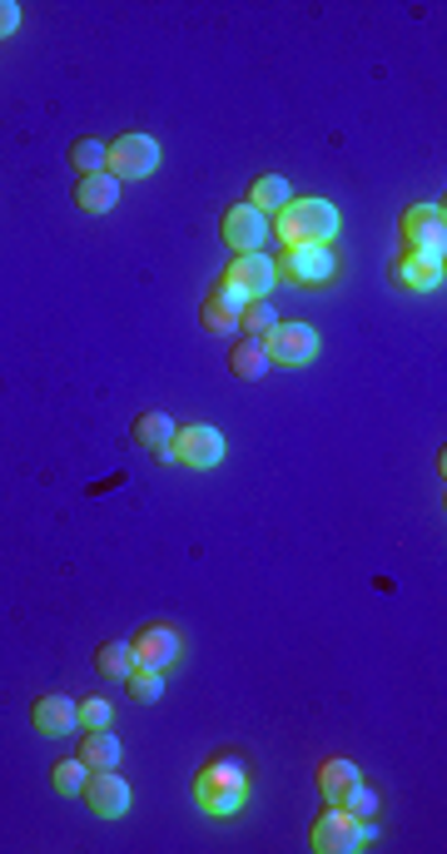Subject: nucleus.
Masks as SVG:
<instances>
[{
  "mask_svg": "<svg viewBox=\"0 0 447 854\" xmlns=\"http://www.w3.org/2000/svg\"><path fill=\"white\" fill-rule=\"evenodd\" d=\"M268 234L278 238V248H298V244H333L338 234V209L328 199H288L274 218Z\"/></svg>",
  "mask_w": 447,
  "mask_h": 854,
  "instance_id": "obj_1",
  "label": "nucleus"
},
{
  "mask_svg": "<svg viewBox=\"0 0 447 854\" xmlns=\"http://www.w3.org/2000/svg\"><path fill=\"white\" fill-rule=\"evenodd\" d=\"M169 462L209 472V467L224 462V433L214 423H179L174 437H169Z\"/></svg>",
  "mask_w": 447,
  "mask_h": 854,
  "instance_id": "obj_2",
  "label": "nucleus"
},
{
  "mask_svg": "<svg viewBox=\"0 0 447 854\" xmlns=\"http://www.w3.org/2000/svg\"><path fill=\"white\" fill-rule=\"evenodd\" d=\"M278 264V278L294 288H323L338 278V258L328 244H298V248H284V258H274Z\"/></svg>",
  "mask_w": 447,
  "mask_h": 854,
  "instance_id": "obj_3",
  "label": "nucleus"
},
{
  "mask_svg": "<svg viewBox=\"0 0 447 854\" xmlns=\"http://www.w3.org/2000/svg\"><path fill=\"white\" fill-rule=\"evenodd\" d=\"M155 169H159V145L149 135H119L105 145V174L119 179V184L149 179Z\"/></svg>",
  "mask_w": 447,
  "mask_h": 854,
  "instance_id": "obj_4",
  "label": "nucleus"
},
{
  "mask_svg": "<svg viewBox=\"0 0 447 854\" xmlns=\"http://www.w3.org/2000/svg\"><path fill=\"white\" fill-rule=\"evenodd\" d=\"M407 238V254L413 258H433L443 264L447 258V228H443V204H413L403 218H397Z\"/></svg>",
  "mask_w": 447,
  "mask_h": 854,
  "instance_id": "obj_5",
  "label": "nucleus"
},
{
  "mask_svg": "<svg viewBox=\"0 0 447 854\" xmlns=\"http://www.w3.org/2000/svg\"><path fill=\"white\" fill-rule=\"evenodd\" d=\"M258 343H264L268 363H278V367H304L318 353V333L308 323H274Z\"/></svg>",
  "mask_w": 447,
  "mask_h": 854,
  "instance_id": "obj_6",
  "label": "nucleus"
},
{
  "mask_svg": "<svg viewBox=\"0 0 447 854\" xmlns=\"http://www.w3.org/2000/svg\"><path fill=\"white\" fill-rule=\"evenodd\" d=\"M219 234H224V244L234 248V254H254V248L268 244V214H258L254 204H228L224 218H219Z\"/></svg>",
  "mask_w": 447,
  "mask_h": 854,
  "instance_id": "obj_7",
  "label": "nucleus"
},
{
  "mask_svg": "<svg viewBox=\"0 0 447 854\" xmlns=\"http://www.w3.org/2000/svg\"><path fill=\"white\" fill-rule=\"evenodd\" d=\"M308 844H313L318 854H353L358 850V820L343 810V804H328V810L313 814Z\"/></svg>",
  "mask_w": 447,
  "mask_h": 854,
  "instance_id": "obj_8",
  "label": "nucleus"
},
{
  "mask_svg": "<svg viewBox=\"0 0 447 854\" xmlns=\"http://www.w3.org/2000/svg\"><path fill=\"white\" fill-rule=\"evenodd\" d=\"M129 645H135V665H149V671H169V665L179 661V651H184L179 631H174V626H164V621L139 626Z\"/></svg>",
  "mask_w": 447,
  "mask_h": 854,
  "instance_id": "obj_9",
  "label": "nucleus"
},
{
  "mask_svg": "<svg viewBox=\"0 0 447 854\" xmlns=\"http://www.w3.org/2000/svg\"><path fill=\"white\" fill-rule=\"evenodd\" d=\"M224 278L244 288V298L254 303V298H268V288L278 284V264L264 254V248H254V254H234V258H228Z\"/></svg>",
  "mask_w": 447,
  "mask_h": 854,
  "instance_id": "obj_10",
  "label": "nucleus"
},
{
  "mask_svg": "<svg viewBox=\"0 0 447 854\" xmlns=\"http://www.w3.org/2000/svg\"><path fill=\"white\" fill-rule=\"evenodd\" d=\"M79 794H85V804L99 814V820H119V814L129 810V784L119 770H89V780Z\"/></svg>",
  "mask_w": 447,
  "mask_h": 854,
  "instance_id": "obj_11",
  "label": "nucleus"
},
{
  "mask_svg": "<svg viewBox=\"0 0 447 854\" xmlns=\"http://www.w3.org/2000/svg\"><path fill=\"white\" fill-rule=\"evenodd\" d=\"M30 725L40 735H50V740H65V735L79 730V701H70V695H40L30 705Z\"/></svg>",
  "mask_w": 447,
  "mask_h": 854,
  "instance_id": "obj_12",
  "label": "nucleus"
},
{
  "mask_svg": "<svg viewBox=\"0 0 447 854\" xmlns=\"http://www.w3.org/2000/svg\"><path fill=\"white\" fill-rule=\"evenodd\" d=\"M214 790H248V765L238 755H214V760L199 765L194 775V804Z\"/></svg>",
  "mask_w": 447,
  "mask_h": 854,
  "instance_id": "obj_13",
  "label": "nucleus"
},
{
  "mask_svg": "<svg viewBox=\"0 0 447 854\" xmlns=\"http://www.w3.org/2000/svg\"><path fill=\"white\" fill-rule=\"evenodd\" d=\"M174 417L169 413H159V407H149V413H139L135 417V427H129V437H135L139 447H145L155 462H169V437H174Z\"/></svg>",
  "mask_w": 447,
  "mask_h": 854,
  "instance_id": "obj_14",
  "label": "nucleus"
},
{
  "mask_svg": "<svg viewBox=\"0 0 447 854\" xmlns=\"http://www.w3.org/2000/svg\"><path fill=\"white\" fill-rule=\"evenodd\" d=\"M115 204H119V179H109V174H79L75 179L79 214H109Z\"/></svg>",
  "mask_w": 447,
  "mask_h": 854,
  "instance_id": "obj_15",
  "label": "nucleus"
},
{
  "mask_svg": "<svg viewBox=\"0 0 447 854\" xmlns=\"http://www.w3.org/2000/svg\"><path fill=\"white\" fill-rule=\"evenodd\" d=\"M79 760H85V770H119V755H125V745H119V735L109 730H85L79 735Z\"/></svg>",
  "mask_w": 447,
  "mask_h": 854,
  "instance_id": "obj_16",
  "label": "nucleus"
},
{
  "mask_svg": "<svg viewBox=\"0 0 447 854\" xmlns=\"http://www.w3.org/2000/svg\"><path fill=\"white\" fill-rule=\"evenodd\" d=\"M393 284L413 288V293H433V288H443V264H433V258L403 254V258L393 264Z\"/></svg>",
  "mask_w": 447,
  "mask_h": 854,
  "instance_id": "obj_17",
  "label": "nucleus"
},
{
  "mask_svg": "<svg viewBox=\"0 0 447 854\" xmlns=\"http://www.w3.org/2000/svg\"><path fill=\"white\" fill-rule=\"evenodd\" d=\"M228 373L238 377V383H258V377L268 373V353L258 338H238L234 348H228Z\"/></svg>",
  "mask_w": 447,
  "mask_h": 854,
  "instance_id": "obj_18",
  "label": "nucleus"
},
{
  "mask_svg": "<svg viewBox=\"0 0 447 854\" xmlns=\"http://www.w3.org/2000/svg\"><path fill=\"white\" fill-rule=\"evenodd\" d=\"M288 199H294V184H288L284 174H258L254 184H248V204H254L258 214H268V218H274Z\"/></svg>",
  "mask_w": 447,
  "mask_h": 854,
  "instance_id": "obj_19",
  "label": "nucleus"
},
{
  "mask_svg": "<svg viewBox=\"0 0 447 854\" xmlns=\"http://www.w3.org/2000/svg\"><path fill=\"white\" fill-rule=\"evenodd\" d=\"M313 780H318V790H323V800H328V804H338V794H343L353 780H363V775H358V765H353V760H323V765H318Z\"/></svg>",
  "mask_w": 447,
  "mask_h": 854,
  "instance_id": "obj_20",
  "label": "nucleus"
},
{
  "mask_svg": "<svg viewBox=\"0 0 447 854\" xmlns=\"http://www.w3.org/2000/svg\"><path fill=\"white\" fill-rule=\"evenodd\" d=\"M95 671L109 675V681H125V675L135 671V645L129 641H105L95 651Z\"/></svg>",
  "mask_w": 447,
  "mask_h": 854,
  "instance_id": "obj_21",
  "label": "nucleus"
},
{
  "mask_svg": "<svg viewBox=\"0 0 447 854\" xmlns=\"http://www.w3.org/2000/svg\"><path fill=\"white\" fill-rule=\"evenodd\" d=\"M125 691H129V701L155 705L159 695H164V671H149V665H135V671L125 675Z\"/></svg>",
  "mask_w": 447,
  "mask_h": 854,
  "instance_id": "obj_22",
  "label": "nucleus"
},
{
  "mask_svg": "<svg viewBox=\"0 0 447 854\" xmlns=\"http://www.w3.org/2000/svg\"><path fill=\"white\" fill-rule=\"evenodd\" d=\"M274 323H278V313L268 308V298H254V303L238 308V338H264Z\"/></svg>",
  "mask_w": 447,
  "mask_h": 854,
  "instance_id": "obj_23",
  "label": "nucleus"
},
{
  "mask_svg": "<svg viewBox=\"0 0 447 854\" xmlns=\"http://www.w3.org/2000/svg\"><path fill=\"white\" fill-rule=\"evenodd\" d=\"M338 804H343V810L353 814V820H373V814H377V804H383V800H377V790H373V784L353 780L343 794H338Z\"/></svg>",
  "mask_w": 447,
  "mask_h": 854,
  "instance_id": "obj_24",
  "label": "nucleus"
},
{
  "mask_svg": "<svg viewBox=\"0 0 447 854\" xmlns=\"http://www.w3.org/2000/svg\"><path fill=\"white\" fill-rule=\"evenodd\" d=\"M70 169H75V179L105 174V145H99V139H75V145H70Z\"/></svg>",
  "mask_w": 447,
  "mask_h": 854,
  "instance_id": "obj_25",
  "label": "nucleus"
},
{
  "mask_svg": "<svg viewBox=\"0 0 447 854\" xmlns=\"http://www.w3.org/2000/svg\"><path fill=\"white\" fill-rule=\"evenodd\" d=\"M199 323L209 328V333H238V313L228 303H219L214 293L204 298V303H199Z\"/></svg>",
  "mask_w": 447,
  "mask_h": 854,
  "instance_id": "obj_26",
  "label": "nucleus"
},
{
  "mask_svg": "<svg viewBox=\"0 0 447 854\" xmlns=\"http://www.w3.org/2000/svg\"><path fill=\"white\" fill-rule=\"evenodd\" d=\"M85 780H89V770H85V760H79V755H70V760H60L55 770H50V784H55L60 794H79V790H85Z\"/></svg>",
  "mask_w": 447,
  "mask_h": 854,
  "instance_id": "obj_27",
  "label": "nucleus"
},
{
  "mask_svg": "<svg viewBox=\"0 0 447 854\" xmlns=\"http://www.w3.org/2000/svg\"><path fill=\"white\" fill-rule=\"evenodd\" d=\"M244 804H248V790H214V794L199 800V810L214 814V820H228V814H238Z\"/></svg>",
  "mask_w": 447,
  "mask_h": 854,
  "instance_id": "obj_28",
  "label": "nucleus"
},
{
  "mask_svg": "<svg viewBox=\"0 0 447 854\" xmlns=\"http://www.w3.org/2000/svg\"><path fill=\"white\" fill-rule=\"evenodd\" d=\"M79 725H85V730H105V725H109V701H105V695L79 701Z\"/></svg>",
  "mask_w": 447,
  "mask_h": 854,
  "instance_id": "obj_29",
  "label": "nucleus"
},
{
  "mask_svg": "<svg viewBox=\"0 0 447 854\" xmlns=\"http://www.w3.org/2000/svg\"><path fill=\"white\" fill-rule=\"evenodd\" d=\"M209 293H214V298H219V303H228V308H234V313H238V308H244V303H248V298H244V288H238V284H228V278H224V274H219V284H214V288H209Z\"/></svg>",
  "mask_w": 447,
  "mask_h": 854,
  "instance_id": "obj_30",
  "label": "nucleus"
},
{
  "mask_svg": "<svg viewBox=\"0 0 447 854\" xmlns=\"http://www.w3.org/2000/svg\"><path fill=\"white\" fill-rule=\"evenodd\" d=\"M15 30H20V6L15 0H0V40L15 35Z\"/></svg>",
  "mask_w": 447,
  "mask_h": 854,
  "instance_id": "obj_31",
  "label": "nucleus"
},
{
  "mask_svg": "<svg viewBox=\"0 0 447 854\" xmlns=\"http://www.w3.org/2000/svg\"><path fill=\"white\" fill-rule=\"evenodd\" d=\"M377 840V824L373 820H358V850H363V844H373Z\"/></svg>",
  "mask_w": 447,
  "mask_h": 854,
  "instance_id": "obj_32",
  "label": "nucleus"
}]
</instances>
